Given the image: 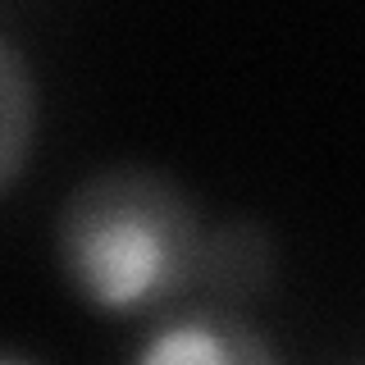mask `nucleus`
<instances>
[{"mask_svg": "<svg viewBox=\"0 0 365 365\" xmlns=\"http://www.w3.org/2000/svg\"><path fill=\"white\" fill-rule=\"evenodd\" d=\"M0 365H41V361H32V356H23V351H5V361Z\"/></svg>", "mask_w": 365, "mask_h": 365, "instance_id": "nucleus-5", "label": "nucleus"}, {"mask_svg": "<svg viewBox=\"0 0 365 365\" xmlns=\"http://www.w3.org/2000/svg\"><path fill=\"white\" fill-rule=\"evenodd\" d=\"M128 365H288V361L265 338V329H256L242 311L205 302L160 315L133 347Z\"/></svg>", "mask_w": 365, "mask_h": 365, "instance_id": "nucleus-2", "label": "nucleus"}, {"mask_svg": "<svg viewBox=\"0 0 365 365\" xmlns=\"http://www.w3.org/2000/svg\"><path fill=\"white\" fill-rule=\"evenodd\" d=\"M41 91L32 78L28 55L9 32H0V192H14L32 151H37Z\"/></svg>", "mask_w": 365, "mask_h": 365, "instance_id": "nucleus-4", "label": "nucleus"}, {"mask_svg": "<svg viewBox=\"0 0 365 365\" xmlns=\"http://www.w3.org/2000/svg\"><path fill=\"white\" fill-rule=\"evenodd\" d=\"M274 288V242L265 224L256 220H220L210 237L201 297L210 306L242 311L247 302H260Z\"/></svg>", "mask_w": 365, "mask_h": 365, "instance_id": "nucleus-3", "label": "nucleus"}, {"mask_svg": "<svg viewBox=\"0 0 365 365\" xmlns=\"http://www.w3.org/2000/svg\"><path fill=\"white\" fill-rule=\"evenodd\" d=\"M215 224L178 178L151 165H106L64 192L55 265L64 288L106 319H142L201 292Z\"/></svg>", "mask_w": 365, "mask_h": 365, "instance_id": "nucleus-1", "label": "nucleus"}]
</instances>
